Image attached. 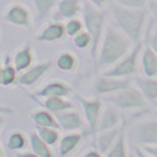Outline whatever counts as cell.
<instances>
[{
    "label": "cell",
    "mask_w": 157,
    "mask_h": 157,
    "mask_svg": "<svg viewBox=\"0 0 157 157\" xmlns=\"http://www.w3.org/2000/svg\"><path fill=\"white\" fill-rule=\"evenodd\" d=\"M77 101L81 105V109L86 116L87 125L90 128V132L95 134L98 128V121H99V116L102 112V102L99 99H87L80 95H77Z\"/></svg>",
    "instance_id": "52a82bcc"
},
{
    "label": "cell",
    "mask_w": 157,
    "mask_h": 157,
    "mask_svg": "<svg viewBox=\"0 0 157 157\" xmlns=\"http://www.w3.org/2000/svg\"><path fill=\"white\" fill-rule=\"evenodd\" d=\"M73 44L77 47L78 50H84V48H91L92 46V39L91 36L88 35L87 30H81L80 33H77L73 37Z\"/></svg>",
    "instance_id": "f546056e"
},
{
    "label": "cell",
    "mask_w": 157,
    "mask_h": 157,
    "mask_svg": "<svg viewBox=\"0 0 157 157\" xmlns=\"http://www.w3.org/2000/svg\"><path fill=\"white\" fill-rule=\"evenodd\" d=\"M144 150L152 157H157V145H153V146H145Z\"/></svg>",
    "instance_id": "e575fe53"
},
{
    "label": "cell",
    "mask_w": 157,
    "mask_h": 157,
    "mask_svg": "<svg viewBox=\"0 0 157 157\" xmlns=\"http://www.w3.org/2000/svg\"><path fill=\"white\" fill-rule=\"evenodd\" d=\"M30 147H32V152L39 157H54L50 149V145H47L36 131L30 134Z\"/></svg>",
    "instance_id": "603a6c76"
},
{
    "label": "cell",
    "mask_w": 157,
    "mask_h": 157,
    "mask_svg": "<svg viewBox=\"0 0 157 157\" xmlns=\"http://www.w3.org/2000/svg\"><path fill=\"white\" fill-rule=\"evenodd\" d=\"M55 119H57L59 127L65 131H76L83 127V119H81L80 113L75 109L55 113Z\"/></svg>",
    "instance_id": "8fae6325"
},
{
    "label": "cell",
    "mask_w": 157,
    "mask_h": 157,
    "mask_svg": "<svg viewBox=\"0 0 157 157\" xmlns=\"http://www.w3.org/2000/svg\"><path fill=\"white\" fill-rule=\"evenodd\" d=\"M26 146V139H25V135L19 131H13V132L8 135L7 138V147L10 150H15V152H19L24 147Z\"/></svg>",
    "instance_id": "83f0119b"
},
{
    "label": "cell",
    "mask_w": 157,
    "mask_h": 157,
    "mask_svg": "<svg viewBox=\"0 0 157 157\" xmlns=\"http://www.w3.org/2000/svg\"><path fill=\"white\" fill-rule=\"evenodd\" d=\"M81 138H83V136H81V134H78V132L68 134V135L63 136V138L61 139V142H59V153H61V156L65 157V156L71 155V153L78 146Z\"/></svg>",
    "instance_id": "7402d4cb"
},
{
    "label": "cell",
    "mask_w": 157,
    "mask_h": 157,
    "mask_svg": "<svg viewBox=\"0 0 157 157\" xmlns=\"http://www.w3.org/2000/svg\"><path fill=\"white\" fill-rule=\"evenodd\" d=\"M36 132L39 134L41 139L46 142L47 145H55L59 139V132H58L57 128L52 127H36Z\"/></svg>",
    "instance_id": "4316f807"
},
{
    "label": "cell",
    "mask_w": 157,
    "mask_h": 157,
    "mask_svg": "<svg viewBox=\"0 0 157 157\" xmlns=\"http://www.w3.org/2000/svg\"><path fill=\"white\" fill-rule=\"evenodd\" d=\"M71 92V87L68 84L62 83V81H51V83L46 84L37 95L40 98H50V97H66Z\"/></svg>",
    "instance_id": "ac0fdd59"
},
{
    "label": "cell",
    "mask_w": 157,
    "mask_h": 157,
    "mask_svg": "<svg viewBox=\"0 0 157 157\" xmlns=\"http://www.w3.org/2000/svg\"><path fill=\"white\" fill-rule=\"evenodd\" d=\"M35 101L41 106L43 109L51 112V113H59L63 110H69L73 109V103L71 101L65 99V97H50V98H41L37 99L35 98Z\"/></svg>",
    "instance_id": "5bb4252c"
},
{
    "label": "cell",
    "mask_w": 157,
    "mask_h": 157,
    "mask_svg": "<svg viewBox=\"0 0 157 157\" xmlns=\"http://www.w3.org/2000/svg\"><path fill=\"white\" fill-rule=\"evenodd\" d=\"M50 66H51V61H46V62L37 63V65L26 69V71L18 77V83L21 84V86H26V87L33 86V84H36L47 73Z\"/></svg>",
    "instance_id": "30bf717a"
},
{
    "label": "cell",
    "mask_w": 157,
    "mask_h": 157,
    "mask_svg": "<svg viewBox=\"0 0 157 157\" xmlns=\"http://www.w3.org/2000/svg\"><path fill=\"white\" fill-rule=\"evenodd\" d=\"M125 128V124H120L114 128L110 130H105V131H98L95 134V145H97V149L99 153H106L113 144L116 142V139L119 138L120 132Z\"/></svg>",
    "instance_id": "9c48e42d"
},
{
    "label": "cell",
    "mask_w": 157,
    "mask_h": 157,
    "mask_svg": "<svg viewBox=\"0 0 157 157\" xmlns=\"http://www.w3.org/2000/svg\"><path fill=\"white\" fill-rule=\"evenodd\" d=\"M134 152H135V155H136V157H152L150 155H147L145 150H142V149H139V147H135L134 149Z\"/></svg>",
    "instance_id": "8d00e7d4"
},
{
    "label": "cell",
    "mask_w": 157,
    "mask_h": 157,
    "mask_svg": "<svg viewBox=\"0 0 157 157\" xmlns=\"http://www.w3.org/2000/svg\"><path fill=\"white\" fill-rule=\"evenodd\" d=\"M128 157H136V155H130Z\"/></svg>",
    "instance_id": "7bdbcfd3"
},
{
    "label": "cell",
    "mask_w": 157,
    "mask_h": 157,
    "mask_svg": "<svg viewBox=\"0 0 157 157\" xmlns=\"http://www.w3.org/2000/svg\"><path fill=\"white\" fill-rule=\"evenodd\" d=\"M117 4L131 8H144L149 3V0H114Z\"/></svg>",
    "instance_id": "1f68e13d"
},
{
    "label": "cell",
    "mask_w": 157,
    "mask_h": 157,
    "mask_svg": "<svg viewBox=\"0 0 157 157\" xmlns=\"http://www.w3.org/2000/svg\"><path fill=\"white\" fill-rule=\"evenodd\" d=\"M105 13L99 11V8L92 6L91 3H87L84 6L83 11V21L86 30L92 39V46H91V58L94 63H97L98 51H99L101 40H102V30L103 24H105Z\"/></svg>",
    "instance_id": "3957f363"
},
{
    "label": "cell",
    "mask_w": 157,
    "mask_h": 157,
    "mask_svg": "<svg viewBox=\"0 0 157 157\" xmlns=\"http://www.w3.org/2000/svg\"><path fill=\"white\" fill-rule=\"evenodd\" d=\"M105 157H128L127 150H125V134L124 130L120 132L119 138L116 139V142L113 144V146L105 153Z\"/></svg>",
    "instance_id": "484cf974"
},
{
    "label": "cell",
    "mask_w": 157,
    "mask_h": 157,
    "mask_svg": "<svg viewBox=\"0 0 157 157\" xmlns=\"http://www.w3.org/2000/svg\"><path fill=\"white\" fill-rule=\"evenodd\" d=\"M135 87L142 92L147 101L155 102L157 101V78L156 77H146V76H138L134 80Z\"/></svg>",
    "instance_id": "2e32d148"
},
{
    "label": "cell",
    "mask_w": 157,
    "mask_h": 157,
    "mask_svg": "<svg viewBox=\"0 0 157 157\" xmlns=\"http://www.w3.org/2000/svg\"><path fill=\"white\" fill-rule=\"evenodd\" d=\"M147 6H149V11L152 13V15L157 19V0H149Z\"/></svg>",
    "instance_id": "836d02e7"
},
{
    "label": "cell",
    "mask_w": 157,
    "mask_h": 157,
    "mask_svg": "<svg viewBox=\"0 0 157 157\" xmlns=\"http://www.w3.org/2000/svg\"><path fill=\"white\" fill-rule=\"evenodd\" d=\"M30 117H32V121L35 123L36 127H52V128H57V130L61 128L57 119H55V114L46 110V109L35 110L30 114Z\"/></svg>",
    "instance_id": "d6986e66"
},
{
    "label": "cell",
    "mask_w": 157,
    "mask_h": 157,
    "mask_svg": "<svg viewBox=\"0 0 157 157\" xmlns=\"http://www.w3.org/2000/svg\"><path fill=\"white\" fill-rule=\"evenodd\" d=\"M153 105H155V109L157 110V101H155V102H153Z\"/></svg>",
    "instance_id": "b9f144b4"
},
{
    "label": "cell",
    "mask_w": 157,
    "mask_h": 157,
    "mask_svg": "<svg viewBox=\"0 0 157 157\" xmlns=\"http://www.w3.org/2000/svg\"><path fill=\"white\" fill-rule=\"evenodd\" d=\"M141 68H142L144 76H146V77H156L157 76V54L149 46L142 48Z\"/></svg>",
    "instance_id": "9a60e30c"
},
{
    "label": "cell",
    "mask_w": 157,
    "mask_h": 157,
    "mask_svg": "<svg viewBox=\"0 0 157 157\" xmlns=\"http://www.w3.org/2000/svg\"><path fill=\"white\" fill-rule=\"evenodd\" d=\"M2 71H3V66H2V62H0V84H2Z\"/></svg>",
    "instance_id": "60d3db41"
},
{
    "label": "cell",
    "mask_w": 157,
    "mask_h": 157,
    "mask_svg": "<svg viewBox=\"0 0 157 157\" xmlns=\"http://www.w3.org/2000/svg\"><path fill=\"white\" fill-rule=\"evenodd\" d=\"M120 125V113H119V108H116L114 105H109L101 112L99 116V121H98V131H105V130H110ZM95 132V134H97Z\"/></svg>",
    "instance_id": "4fadbf2b"
},
{
    "label": "cell",
    "mask_w": 157,
    "mask_h": 157,
    "mask_svg": "<svg viewBox=\"0 0 157 157\" xmlns=\"http://www.w3.org/2000/svg\"><path fill=\"white\" fill-rule=\"evenodd\" d=\"M4 19L17 26L30 28V15L29 11L21 4H13L4 14Z\"/></svg>",
    "instance_id": "7c38bea8"
},
{
    "label": "cell",
    "mask_w": 157,
    "mask_h": 157,
    "mask_svg": "<svg viewBox=\"0 0 157 157\" xmlns=\"http://www.w3.org/2000/svg\"><path fill=\"white\" fill-rule=\"evenodd\" d=\"M2 121H3V120H2V117H0V124H2Z\"/></svg>",
    "instance_id": "ee69618b"
},
{
    "label": "cell",
    "mask_w": 157,
    "mask_h": 157,
    "mask_svg": "<svg viewBox=\"0 0 157 157\" xmlns=\"http://www.w3.org/2000/svg\"><path fill=\"white\" fill-rule=\"evenodd\" d=\"M17 81V69L14 66V63H11L10 58L6 57L4 65H3L2 71V86H11Z\"/></svg>",
    "instance_id": "cb8c5ba5"
},
{
    "label": "cell",
    "mask_w": 157,
    "mask_h": 157,
    "mask_svg": "<svg viewBox=\"0 0 157 157\" xmlns=\"http://www.w3.org/2000/svg\"><path fill=\"white\" fill-rule=\"evenodd\" d=\"M88 2L91 3L92 6H95V7L101 8V7H103V6L106 4V2H108V0H88Z\"/></svg>",
    "instance_id": "d590c367"
},
{
    "label": "cell",
    "mask_w": 157,
    "mask_h": 157,
    "mask_svg": "<svg viewBox=\"0 0 157 157\" xmlns=\"http://www.w3.org/2000/svg\"><path fill=\"white\" fill-rule=\"evenodd\" d=\"M66 32H65V25L61 24V22H51L48 24L37 36L39 41H47V43H51V41H58L62 37H65Z\"/></svg>",
    "instance_id": "e0dca14e"
},
{
    "label": "cell",
    "mask_w": 157,
    "mask_h": 157,
    "mask_svg": "<svg viewBox=\"0 0 157 157\" xmlns=\"http://www.w3.org/2000/svg\"><path fill=\"white\" fill-rule=\"evenodd\" d=\"M55 65L62 72H71L76 68V57L71 52H61L55 59Z\"/></svg>",
    "instance_id": "d4e9b609"
},
{
    "label": "cell",
    "mask_w": 157,
    "mask_h": 157,
    "mask_svg": "<svg viewBox=\"0 0 157 157\" xmlns=\"http://www.w3.org/2000/svg\"><path fill=\"white\" fill-rule=\"evenodd\" d=\"M0 157H2V150H0Z\"/></svg>",
    "instance_id": "f6af8a7d"
},
{
    "label": "cell",
    "mask_w": 157,
    "mask_h": 157,
    "mask_svg": "<svg viewBox=\"0 0 157 157\" xmlns=\"http://www.w3.org/2000/svg\"><path fill=\"white\" fill-rule=\"evenodd\" d=\"M58 15L62 18H75L80 11V2L78 0H61L58 2Z\"/></svg>",
    "instance_id": "44dd1931"
},
{
    "label": "cell",
    "mask_w": 157,
    "mask_h": 157,
    "mask_svg": "<svg viewBox=\"0 0 157 157\" xmlns=\"http://www.w3.org/2000/svg\"><path fill=\"white\" fill-rule=\"evenodd\" d=\"M11 109L10 108H6V106H0V113H11Z\"/></svg>",
    "instance_id": "ab89813d"
},
{
    "label": "cell",
    "mask_w": 157,
    "mask_h": 157,
    "mask_svg": "<svg viewBox=\"0 0 157 157\" xmlns=\"http://www.w3.org/2000/svg\"><path fill=\"white\" fill-rule=\"evenodd\" d=\"M105 98L106 102H109L110 105H114L119 109H144L146 108V98L142 95V92L139 91L136 87H132L130 84L128 87L120 90L117 92H113L110 95H106Z\"/></svg>",
    "instance_id": "277c9868"
},
{
    "label": "cell",
    "mask_w": 157,
    "mask_h": 157,
    "mask_svg": "<svg viewBox=\"0 0 157 157\" xmlns=\"http://www.w3.org/2000/svg\"><path fill=\"white\" fill-rule=\"evenodd\" d=\"M83 26H84V24L80 21V19L71 18V19H68V22L65 24V32L68 36L75 37L77 33H80L81 30H83Z\"/></svg>",
    "instance_id": "4dcf8cb0"
},
{
    "label": "cell",
    "mask_w": 157,
    "mask_h": 157,
    "mask_svg": "<svg viewBox=\"0 0 157 157\" xmlns=\"http://www.w3.org/2000/svg\"><path fill=\"white\" fill-rule=\"evenodd\" d=\"M17 157H39L37 155H35V153H30V152H26V153H18Z\"/></svg>",
    "instance_id": "f35d334b"
},
{
    "label": "cell",
    "mask_w": 157,
    "mask_h": 157,
    "mask_svg": "<svg viewBox=\"0 0 157 157\" xmlns=\"http://www.w3.org/2000/svg\"><path fill=\"white\" fill-rule=\"evenodd\" d=\"M112 15L124 35L132 40L134 44L142 41V33H144L145 21H146V11L144 8H131L124 7L117 3L112 4Z\"/></svg>",
    "instance_id": "7a4b0ae2"
},
{
    "label": "cell",
    "mask_w": 157,
    "mask_h": 157,
    "mask_svg": "<svg viewBox=\"0 0 157 157\" xmlns=\"http://www.w3.org/2000/svg\"><path fill=\"white\" fill-rule=\"evenodd\" d=\"M147 46L157 54V25L153 26V29H150L149 35H147Z\"/></svg>",
    "instance_id": "d6a6232c"
},
{
    "label": "cell",
    "mask_w": 157,
    "mask_h": 157,
    "mask_svg": "<svg viewBox=\"0 0 157 157\" xmlns=\"http://www.w3.org/2000/svg\"><path fill=\"white\" fill-rule=\"evenodd\" d=\"M142 48H144V43L142 41L134 44L131 51L125 57H123L119 62L114 63L112 68L105 71L102 75L109 77H116V78H125L131 76V75H134L136 72V68H138V61L141 59Z\"/></svg>",
    "instance_id": "5b68a950"
},
{
    "label": "cell",
    "mask_w": 157,
    "mask_h": 157,
    "mask_svg": "<svg viewBox=\"0 0 157 157\" xmlns=\"http://www.w3.org/2000/svg\"><path fill=\"white\" fill-rule=\"evenodd\" d=\"M55 2L57 0H35V7H36V11H37L39 18L43 19L46 17H48Z\"/></svg>",
    "instance_id": "f1b7e54d"
},
{
    "label": "cell",
    "mask_w": 157,
    "mask_h": 157,
    "mask_svg": "<svg viewBox=\"0 0 157 157\" xmlns=\"http://www.w3.org/2000/svg\"><path fill=\"white\" fill-rule=\"evenodd\" d=\"M132 40L120 29L108 26L98 51L97 62L99 68H112L132 48Z\"/></svg>",
    "instance_id": "6da1fadb"
},
{
    "label": "cell",
    "mask_w": 157,
    "mask_h": 157,
    "mask_svg": "<svg viewBox=\"0 0 157 157\" xmlns=\"http://www.w3.org/2000/svg\"><path fill=\"white\" fill-rule=\"evenodd\" d=\"M130 135L132 141L144 146H153L157 145V120L147 119L136 121L131 127Z\"/></svg>",
    "instance_id": "8992f818"
},
{
    "label": "cell",
    "mask_w": 157,
    "mask_h": 157,
    "mask_svg": "<svg viewBox=\"0 0 157 157\" xmlns=\"http://www.w3.org/2000/svg\"><path fill=\"white\" fill-rule=\"evenodd\" d=\"M32 62H33V54L29 44L24 46V48L17 51L15 55H14V66H15L17 72H24L26 69H29Z\"/></svg>",
    "instance_id": "ffe728a7"
},
{
    "label": "cell",
    "mask_w": 157,
    "mask_h": 157,
    "mask_svg": "<svg viewBox=\"0 0 157 157\" xmlns=\"http://www.w3.org/2000/svg\"><path fill=\"white\" fill-rule=\"evenodd\" d=\"M128 86H130V81L128 80L109 77V76H105V75L98 76L94 81L95 92H97L98 95H102V97H106V95H110V94H113V92H117Z\"/></svg>",
    "instance_id": "ba28073f"
},
{
    "label": "cell",
    "mask_w": 157,
    "mask_h": 157,
    "mask_svg": "<svg viewBox=\"0 0 157 157\" xmlns=\"http://www.w3.org/2000/svg\"><path fill=\"white\" fill-rule=\"evenodd\" d=\"M83 157H102V156H101V153L98 152V150H90V152H87Z\"/></svg>",
    "instance_id": "74e56055"
}]
</instances>
